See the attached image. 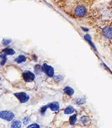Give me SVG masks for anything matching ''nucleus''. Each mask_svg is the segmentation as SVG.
I'll list each match as a JSON object with an SVG mask.
<instances>
[{"label":"nucleus","mask_w":112,"mask_h":128,"mask_svg":"<svg viewBox=\"0 0 112 128\" xmlns=\"http://www.w3.org/2000/svg\"><path fill=\"white\" fill-rule=\"evenodd\" d=\"M49 108H50L52 111H57L59 110V104L57 102H53L48 104Z\"/></svg>","instance_id":"8"},{"label":"nucleus","mask_w":112,"mask_h":128,"mask_svg":"<svg viewBox=\"0 0 112 128\" xmlns=\"http://www.w3.org/2000/svg\"><path fill=\"white\" fill-rule=\"evenodd\" d=\"M76 104H78V105H82V104H84L86 103V98L83 97H80L78 98L76 100Z\"/></svg>","instance_id":"14"},{"label":"nucleus","mask_w":112,"mask_h":128,"mask_svg":"<svg viewBox=\"0 0 112 128\" xmlns=\"http://www.w3.org/2000/svg\"><path fill=\"white\" fill-rule=\"evenodd\" d=\"M42 71L46 74L49 77H53L54 76V69L52 66L47 64H44L41 66Z\"/></svg>","instance_id":"3"},{"label":"nucleus","mask_w":112,"mask_h":128,"mask_svg":"<svg viewBox=\"0 0 112 128\" xmlns=\"http://www.w3.org/2000/svg\"><path fill=\"white\" fill-rule=\"evenodd\" d=\"M22 126V123L20 120H14L12 123L11 127L14 128H20Z\"/></svg>","instance_id":"12"},{"label":"nucleus","mask_w":112,"mask_h":128,"mask_svg":"<svg viewBox=\"0 0 112 128\" xmlns=\"http://www.w3.org/2000/svg\"><path fill=\"white\" fill-rule=\"evenodd\" d=\"M75 108L72 106H68L66 108H64V113L65 115H72L75 113Z\"/></svg>","instance_id":"9"},{"label":"nucleus","mask_w":112,"mask_h":128,"mask_svg":"<svg viewBox=\"0 0 112 128\" xmlns=\"http://www.w3.org/2000/svg\"><path fill=\"white\" fill-rule=\"evenodd\" d=\"M48 108H49V106H48V104H47V105H46V106H43L41 108L40 111H41V113L42 115H44L45 113V112H46L47 109Z\"/></svg>","instance_id":"16"},{"label":"nucleus","mask_w":112,"mask_h":128,"mask_svg":"<svg viewBox=\"0 0 112 128\" xmlns=\"http://www.w3.org/2000/svg\"><path fill=\"white\" fill-rule=\"evenodd\" d=\"M11 40L10 39H4L3 40V44H4V45H7V44H10L11 42Z\"/></svg>","instance_id":"19"},{"label":"nucleus","mask_w":112,"mask_h":128,"mask_svg":"<svg viewBox=\"0 0 112 128\" xmlns=\"http://www.w3.org/2000/svg\"><path fill=\"white\" fill-rule=\"evenodd\" d=\"M28 128H39L40 126L38 124H31V125H30V126H28Z\"/></svg>","instance_id":"18"},{"label":"nucleus","mask_w":112,"mask_h":128,"mask_svg":"<svg viewBox=\"0 0 112 128\" xmlns=\"http://www.w3.org/2000/svg\"><path fill=\"white\" fill-rule=\"evenodd\" d=\"M22 77L26 82H32L35 78V75L31 71L26 70L22 74Z\"/></svg>","instance_id":"5"},{"label":"nucleus","mask_w":112,"mask_h":128,"mask_svg":"<svg viewBox=\"0 0 112 128\" xmlns=\"http://www.w3.org/2000/svg\"><path fill=\"white\" fill-rule=\"evenodd\" d=\"M14 96L17 98L18 100L21 102V103H24L27 102L30 98L29 95H28L26 92H16L14 94Z\"/></svg>","instance_id":"4"},{"label":"nucleus","mask_w":112,"mask_h":128,"mask_svg":"<svg viewBox=\"0 0 112 128\" xmlns=\"http://www.w3.org/2000/svg\"><path fill=\"white\" fill-rule=\"evenodd\" d=\"M64 92L65 94L68 95L69 96H72L74 94V90L71 86H66V87H64Z\"/></svg>","instance_id":"7"},{"label":"nucleus","mask_w":112,"mask_h":128,"mask_svg":"<svg viewBox=\"0 0 112 128\" xmlns=\"http://www.w3.org/2000/svg\"><path fill=\"white\" fill-rule=\"evenodd\" d=\"M0 58L2 59V61L1 62V65L2 66H4L7 62V57H6V55L5 54V53H3L2 54H1L0 55Z\"/></svg>","instance_id":"15"},{"label":"nucleus","mask_w":112,"mask_h":128,"mask_svg":"<svg viewBox=\"0 0 112 128\" xmlns=\"http://www.w3.org/2000/svg\"><path fill=\"white\" fill-rule=\"evenodd\" d=\"M0 118L8 122H10L14 118V113L10 110H2L0 111Z\"/></svg>","instance_id":"2"},{"label":"nucleus","mask_w":112,"mask_h":128,"mask_svg":"<svg viewBox=\"0 0 112 128\" xmlns=\"http://www.w3.org/2000/svg\"><path fill=\"white\" fill-rule=\"evenodd\" d=\"M100 34L102 37L109 42L112 41V24L110 23H105L100 28Z\"/></svg>","instance_id":"1"},{"label":"nucleus","mask_w":112,"mask_h":128,"mask_svg":"<svg viewBox=\"0 0 112 128\" xmlns=\"http://www.w3.org/2000/svg\"><path fill=\"white\" fill-rule=\"evenodd\" d=\"M0 80H1V78H0Z\"/></svg>","instance_id":"20"},{"label":"nucleus","mask_w":112,"mask_h":128,"mask_svg":"<svg viewBox=\"0 0 112 128\" xmlns=\"http://www.w3.org/2000/svg\"><path fill=\"white\" fill-rule=\"evenodd\" d=\"M79 121L82 126H88L90 123V118L88 115H82Z\"/></svg>","instance_id":"6"},{"label":"nucleus","mask_w":112,"mask_h":128,"mask_svg":"<svg viewBox=\"0 0 112 128\" xmlns=\"http://www.w3.org/2000/svg\"><path fill=\"white\" fill-rule=\"evenodd\" d=\"M26 60H27V58L26 57L23 55H19L18 57L15 59V62L17 63V64H22L23 62H26Z\"/></svg>","instance_id":"11"},{"label":"nucleus","mask_w":112,"mask_h":128,"mask_svg":"<svg viewBox=\"0 0 112 128\" xmlns=\"http://www.w3.org/2000/svg\"><path fill=\"white\" fill-rule=\"evenodd\" d=\"M77 121H78L77 114H72V115L70 116V119H69V123L71 126H75L77 123Z\"/></svg>","instance_id":"10"},{"label":"nucleus","mask_w":112,"mask_h":128,"mask_svg":"<svg viewBox=\"0 0 112 128\" xmlns=\"http://www.w3.org/2000/svg\"><path fill=\"white\" fill-rule=\"evenodd\" d=\"M29 122H30V117H25L23 119V124H24V125H28Z\"/></svg>","instance_id":"17"},{"label":"nucleus","mask_w":112,"mask_h":128,"mask_svg":"<svg viewBox=\"0 0 112 128\" xmlns=\"http://www.w3.org/2000/svg\"><path fill=\"white\" fill-rule=\"evenodd\" d=\"M2 52L5 53L6 55H12L15 53L14 50L12 49H10V48H6V49H3Z\"/></svg>","instance_id":"13"}]
</instances>
